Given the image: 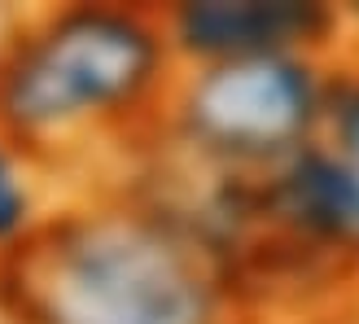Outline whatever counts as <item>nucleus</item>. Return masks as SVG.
Returning <instances> with one entry per match:
<instances>
[{
    "mask_svg": "<svg viewBox=\"0 0 359 324\" xmlns=\"http://www.w3.org/2000/svg\"><path fill=\"white\" fill-rule=\"evenodd\" d=\"M9 324H245L197 241L123 193L44 215L0 263Z\"/></svg>",
    "mask_w": 359,
    "mask_h": 324,
    "instance_id": "f257e3e1",
    "label": "nucleus"
},
{
    "mask_svg": "<svg viewBox=\"0 0 359 324\" xmlns=\"http://www.w3.org/2000/svg\"><path fill=\"white\" fill-rule=\"evenodd\" d=\"M158 9L62 5L0 35V140L31 162L154 132L175 83Z\"/></svg>",
    "mask_w": 359,
    "mask_h": 324,
    "instance_id": "f03ea898",
    "label": "nucleus"
},
{
    "mask_svg": "<svg viewBox=\"0 0 359 324\" xmlns=\"http://www.w3.org/2000/svg\"><path fill=\"white\" fill-rule=\"evenodd\" d=\"M329 62L255 58L189 66L171 83L154 132L197 171L263 175L320 140Z\"/></svg>",
    "mask_w": 359,
    "mask_h": 324,
    "instance_id": "7ed1b4c3",
    "label": "nucleus"
},
{
    "mask_svg": "<svg viewBox=\"0 0 359 324\" xmlns=\"http://www.w3.org/2000/svg\"><path fill=\"white\" fill-rule=\"evenodd\" d=\"M175 62H255V58H320L342 35V9L316 0H202L163 13Z\"/></svg>",
    "mask_w": 359,
    "mask_h": 324,
    "instance_id": "20e7f679",
    "label": "nucleus"
},
{
    "mask_svg": "<svg viewBox=\"0 0 359 324\" xmlns=\"http://www.w3.org/2000/svg\"><path fill=\"white\" fill-rule=\"evenodd\" d=\"M40 224H44V206H40L35 162L0 140V263H5Z\"/></svg>",
    "mask_w": 359,
    "mask_h": 324,
    "instance_id": "39448f33",
    "label": "nucleus"
},
{
    "mask_svg": "<svg viewBox=\"0 0 359 324\" xmlns=\"http://www.w3.org/2000/svg\"><path fill=\"white\" fill-rule=\"evenodd\" d=\"M320 145H329V149L359 162V58L329 62Z\"/></svg>",
    "mask_w": 359,
    "mask_h": 324,
    "instance_id": "423d86ee",
    "label": "nucleus"
},
{
    "mask_svg": "<svg viewBox=\"0 0 359 324\" xmlns=\"http://www.w3.org/2000/svg\"><path fill=\"white\" fill-rule=\"evenodd\" d=\"M346 324H359V294L346 302Z\"/></svg>",
    "mask_w": 359,
    "mask_h": 324,
    "instance_id": "0eeeda50",
    "label": "nucleus"
}]
</instances>
